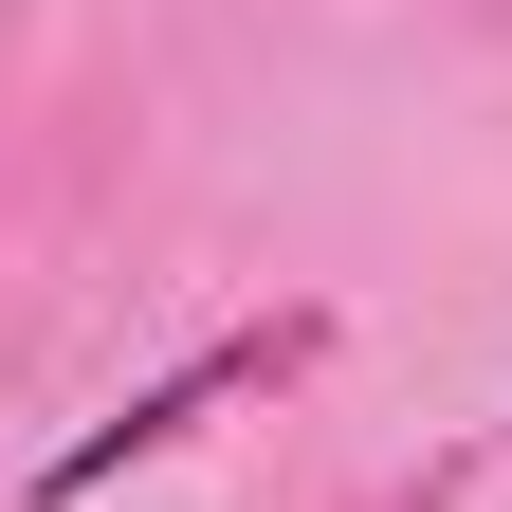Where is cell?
I'll return each mask as SVG.
<instances>
[{
    "instance_id": "1",
    "label": "cell",
    "mask_w": 512,
    "mask_h": 512,
    "mask_svg": "<svg viewBox=\"0 0 512 512\" xmlns=\"http://www.w3.org/2000/svg\"><path fill=\"white\" fill-rule=\"evenodd\" d=\"M256 366H275V330H238V348H202V366H183V384H147V403H128L110 439H74V458H55L37 494H55V512H74L92 476H128V458H147V439H183V421H202V403H220V384H256Z\"/></svg>"
}]
</instances>
